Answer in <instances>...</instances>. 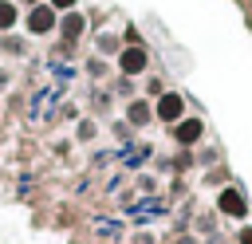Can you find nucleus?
Instances as JSON below:
<instances>
[{
	"mask_svg": "<svg viewBox=\"0 0 252 244\" xmlns=\"http://www.w3.org/2000/svg\"><path fill=\"white\" fill-rule=\"evenodd\" d=\"M240 244H252V228H244V232H240Z\"/></svg>",
	"mask_w": 252,
	"mask_h": 244,
	"instance_id": "obj_12",
	"label": "nucleus"
},
{
	"mask_svg": "<svg viewBox=\"0 0 252 244\" xmlns=\"http://www.w3.org/2000/svg\"><path fill=\"white\" fill-rule=\"evenodd\" d=\"M87 71H91L94 79H102V75H106V63H102V59H91V63H87Z\"/></svg>",
	"mask_w": 252,
	"mask_h": 244,
	"instance_id": "obj_9",
	"label": "nucleus"
},
{
	"mask_svg": "<svg viewBox=\"0 0 252 244\" xmlns=\"http://www.w3.org/2000/svg\"><path fill=\"white\" fill-rule=\"evenodd\" d=\"M118 67H122V75H142V71H146V51H142L138 43H134V47H122Z\"/></svg>",
	"mask_w": 252,
	"mask_h": 244,
	"instance_id": "obj_2",
	"label": "nucleus"
},
{
	"mask_svg": "<svg viewBox=\"0 0 252 244\" xmlns=\"http://www.w3.org/2000/svg\"><path fill=\"white\" fill-rule=\"evenodd\" d=\"M0 87H8V71H0Z\"/></svg>",
	"mask_w": 252,
	"mask_h": 244,
	"instance_id": "obj_13",
	"label": "nucleus"
},
{
	"mask_svg": "<svg viewBox=\"0 0 252 244\" xmlns=\"http://www.w3.org/2000/svg\"><path fill=\"white\" fill-rule=\"evenodd\" d=\"M51 28H55V12H51V8H32V16H28V31L47 35Z\"/></svg>",
	"mask_w": 252,
	"mask_h": 244,
	"instance_id": "obj_5",
	"label": "nucleus"
},
{
	"mask_svg": "<svg viewBox=\"0 0 252 244\" xmlns=\"http://www.w3.org/2000/svg\"><path fill=\"white\" fill-rule=\"evenodd\" d=\"M126 118H130L134 126H146V122L154 118V110H150V102H142V98H138V102H130V110H126Z\"/></svg>",
	"mask_w": 252,
	"mask_h": 244,
	"instance_id": "obj_6",
	"label": "nucleus"
},
{
	"mask_svg": "<svg viewBox=\"0 0 252 244\" xmlns=\"http://www.w3.org/2000/svg\"><path fill=\"white\" fill-rule=\"evenodd\" d=\"M217 209H220L224 216H244V213H248V205H244L240 189H220V197H217Z\"/></svg>",
	"mask_w": 252,
	"mask_h": 244,
	"instance_id": "obj_3",
	"label": "nucleus"
},
{
	"mask_svg": "<svg viewBox=\"0 0 252 244\" xmlns=\"http://www.w3.org/2000/svg\"><path fill=\"white\" fill-rule=\"evenodd\" d=\"M79 31H83V16L67 12V16H63V35H67V39H79Z\"/></svg>",
	"mask_w": 252,
	"mask_h": 244,
	"instance_id": "obj_7",
	"label": "nucleus"
},
{
	"mask_svg": "<svg viewBox=\"0 0 252 244\" xmlns=\"http://www.w3.org/2000/svg\"><path fill=\"white\" fill-rule=\"evenodd\" d=\"M75 0H51V8H71Z\"/></svg>",
	"mask_w": 252,
	"mask_h": 244,
	"instance_id": "obj_11",
	"label": "nucleus"
},
{
	"mask_svg": "<svg viewBox=\"0 0 252 244\" xmlns=\"http://www.w3.org/2000/svg\"><path fill=\"white\" fill-rule=\"evenodd\" d=\"M181 110H185L181 94H161V98H158V106H154V114H158L161 122H177V118H181Z\"/></svg>",
	"mask_w": 252,
	"mask_h": 244,
	"instance_id": "obj_4",
	"label": "nucleus"
},
{
	"mask_svg": "<svg viewBox=\"0 0 252 244\" xmlns=\"http://www.w3.org/2000/svg\"><path fill=\"white\" fill-rule=\"evenodd\" d=\"M28 4H32V0H28Z\"/></svg>",
	"mask_w": 252,
	"mask_h": 244,
	"instance_id": "obj_15",
	"label": "nucleus"
},
{
	"mask_svg": "<svg viewBox=\"0 0 252 244\" xmlns=\"http://www.w3.org/2000/svg\"><path fill=\"white\" fill-rule=\"evenodd\" d=\"M201 134H205V122H201V118H177V122H173V138H177L181 146L201 142Z\"/></svg>",
	"mask_w": 252,
	"mask_h": 244,
	"instance_id": "obj_1",
	"label": "nucleus"
},
{
	"mask_svg": "<svg viewBox=\"0 0 252 244\" xmlns=\"http://www.w3.org/2000/svg\"><path fill=\"white\" fill-rule=\"evenodd\" d=\"M94 134H98V130H94L91 122H83V126H79V138H94Z\"/></svg>",
	"mask_w": 252,
	"mask_h": 244,
	"instance_id": "obj_10",
	"label": "nucleus"
},
{
	"mask_svg": "<svg viewBox=\"0 0 252 244\" xmlns=\"http://www.w3.org/2000/svg\"><path fill=\"white\" fill-rule=\"evenodd\" d=\"M248 8H252V0H248Z\"/></svg>",
	"mask_w": 252,
	"mask_h": 244,
	"instance_id": "obj_14",
	"label": "nucleus"
},
{
	"mask_svg": "<svg viewBox=\"0 0 252 244\" xmlns=\"http://www.w3.org/2000/svg\"><path fill=\"white\" fill-rule=\"evenodd\" d=\"M12 24H16V8L8 0H0V28H12Z\"/></svg>",
	"mask_w": 252,
	"mask_h": 244,
	"instance_id": "obj_8",
	"label": "nucleus"
}]
</instances>
